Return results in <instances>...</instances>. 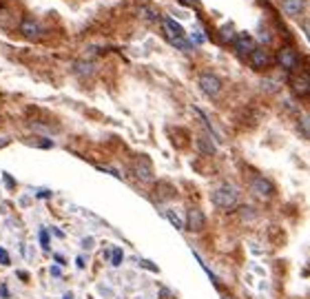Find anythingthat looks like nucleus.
I'll use <instances>...</instances> for the list:
<instances>
[{"label":"nucleus","instance_id":"nucleus-1","mask_svg":"<svg viewBox=\"0 0 310 299\" xmlns=\"http://www.w3.org/2000/svg\"><path fill=\"white\" fill-rule=\"evenodd\" d=\"M213 204L221 210H235L240 204V195L230 184H224L213 191Z\"/></svg>","mask_w":310,"mask_h":299},{"label":"nucleus","instance_id":"nucleus-2","mask_svg":"<svg viewBox=\"0 0 310 299\" xmlns=\"http://www.w3.org/2000/svg\"><path fill=\"white\" fill-rule=\"evenodd\" d=\"M162 29L166 33V38H169V42L171 44H175V47H180V49H184V51H188V42L182 40V36H184V31H182V27L177 25V22L173 18H162Z\"/></svg>","mask_w":310,"mask_h":299},{"label":"nucleus","instance_id":"nucleus-3","mask_svg":"<svg viewBox=\"0 0 310 299\" xmlns=\"http://www.w3.org/2000/svg\"><path fill=\"white\" fill-rule=\"evenodd\" d=\"M275 62L281 66L284 71H295L299 66V53L295 47H290V44H286V47H281L279 51L275 55Z\"/></svg>","mask_w":310,"mask_h":299},{"label":"nucleus","instance_id":"nucleus-4","mask_svg":"<svg viewBox=\"0 0 310 299\" xmlns=\"http://www.w3.org/2000/svg\"><path fill=\"white\" fill-rule=\"evenodd\" d=\"M255 47H257V44H255V38L248 31L235 33V38H232V49H235V53L242 55V58H248V53H251Z\"/></svg>","mask_w":310,"mask_h":299},{"label":"nucleus","instance_id":"nucleus-5","mask_svg":"<svg viewBox=\"0 0 310 299\" xmlns=\"http://www.w3.org/2000/svg\"><path fill=\"white\" fill-rule=\"evenodd\" d=\"M248 62H251L253 69H268V66L275 62V58L268 53V49H264V47H255L253 51L248 53Z\"/></svg>","mask_w":310,"mask_h":299},{"label":"nucleus","instance_id":"nucleus-6","mask_svg":"<svg viewBox=\"0 0 310 299\" xmlns=\"http://www.w3.org/2000/svg\"><path fill=\"white\" fill-rule=\"evenodd\" d=\"M199 89H202L208 98H215V96H219V91H221V80L215 73L206 71V73L199 76Z\"/></svg>","mask_w":310,"mask_h":299},{"label":"nucleus","instance_id":"nucleus-7","mask_svg":"<svg viewBox=\"0 0 310 299\" xmlns=\"http://www.w3.org/2000/svg\"><path fill=\"white\" fill-rule=\"evenodd\" d=\"M290 89H292V93H295L297 98H308V93H310V76L306 73V71L295 73L290 78Z\"/></svg>","mask_w":310,"mask_h":299},{"label":"nucleus","instance_id":"nucleus-8","mask_svg":"<svg viewBox=\"0 0 310 299\" xmlns=\"http://www.w3.org/2000/svg\"><path fill=\"white\" fill-rule=\"evenodd\" d=\"M18 29H20V33L27 38V40H38V38H42V25L38 22L36 18H25L18 25Z\"/></svg>","mask_w":310,"mask_h":299},{"label":"nucleus","instance_id":"nucleus-9","mask_svg":"<svg viewBox=\"0 0 310 299\" xmlns=\"http://www.w3.org/2000/svg\"><path fill=\"white\" fill-rule=\"evenodd\" d=\"M251 191H253L257 197L266 199V197H270V195H273V193H275V186H273V182H270V180H266V177H262V175H255L253 180H251Z\"/></svg>","mask_w":310,"mask_h":299},{"label":"nucleus","instance_id":"nucleus-10","mask_svg":"<svg viewBox=\"0 0 310 299\" xmlns=\"http://www.w3.org/2000/svg\"><path fill=\"white\" fill-rule=\"evenodd\" d=\"M281 9L290 18H299L306 11V0H281Z\"/></svg>","mask_w":310,"mask_h":299},{"label":"nucleus","instance_id":"nucleus-11","mask_svg":"<svg viewBox=\"0 0 310 299\" xmlns=\"http://www.w3.org/2000/svg\"><path fill=\"white\" fill-rule=\"evenodd\" d=\"M133 173H135L137 180H142V182H151V180H153V169H151V162H148L146 158L137 160V162L133 164Z\"/></svg>","mask_w":310,"mask_h":299},{"label":"nucleus","instance_id":"nucleus-12","mask_svg":"<svg viewBox=\"0 0 310 299\" xmlns=\"http://www.w3.org/2000/svg\"><path fill=\"white\" fill-rule=\"evenodd\" d=\"M204 224H206V217L199 208H188V215H186V226L191 231H202Z\"/></svg>","mask_w":310,"mask_h":299},{"label":"nucleus","instance_id":"nucleus-13","mask_svg":"<svg viewBox=\"0 0 310 299\" xmlns=\"http://www.w3.org/2000/svg\"><path fill=\"white\" fill-rule=\"evenodd\" d=\"M197 148L204 155H215L217 153V146H215L213 140H208V137H197Z\"/></svg>","mask_w":310,"mask_h":299},{"label":"nucleus","instance_id":"nucleus-14","mask_svg":"<svg viewBox=\"0 0 310 299\" xmlns=\"http://www.w3.org/2000/svg\"><path fill=\"white\" fill-rule=\"evenodd\" d=\"M73 71L78 76H91L93 71H96V66H93L91 62H85V60H78V62L73 64Z\"/></svg>","mask_w":310,"mask_h":299},{"label":"nucleus","instance_id":"nucleus-15","mask_svg":"<svg viewBox=\"0 0 310 299\" xmlns=\"http://www.w3.org/2000/svg\"><path fill=\"white\" fill-rule=\"evenodd\" d=\"M219 38H221V42H232V38H235V27H232L230 22L221 25V29H219Z\"/></svg>","mask_w":310,"mask_h":299},{"label":"nucleus","instance_id":"nucleus-16","mask_svg":"<svg viewBox=\"0 0 310 299\" xmlns=\"http://www.w3.org/2000/svg\"><path fill=\"white\" fill-rule=\"evenodd\" d=\"M14 14H11L9 9H0V27H5V29H9V27H14Z\"/></svg>","mask_w":310,"mask_h":299},{"label":"nucleus","instance_id":"nucleus-17","mask_svg":"<svg viewBox=\"0 0 310 299\" xmlns=\"http://www.w3.org/2000/svg\"><path fill=\"white\" fill-rule=\"evenodd\" d=\"M122 257H124L122 248H113V253H111V264H113V266H120V264H122Z\"/></svg>","mask_w":310,"mask_h":299},{"label":"nucleus","instance_id":"nucleus-18","mask_svg":"<svg viewBox=\"0 0 310 299\" xmlns=\"http://www.w3.org/2000/svg\"><path fill=\"white\" fill-rule=\"evenodd\" d=\"M166 217H169V219H171V224H173V226H175V229H182V219H180V217H177V215L173 213V210H169V213H166Z\"/></svg>","mask_w":310,"mask_h":299},{"label":"nucleus","instance_id":"nucleus-19","mask_svg":"<svg viewBox=\"0 0 310 299\" xmlns=\"http://www.w3.org/2000/svg\"><path fill=\"white\" fill-rule=\"evenodd\" d=\"M40 244H42V251H49V233L40 229Z\"/></svg>","mask_w":310,"mask_h":299},{"label":"nucleus","instance_id":"nucleus-20","mask_svg":"<svg viewBox=\"0 0 310 299\" xmlns=\"http://www.w3.org/2000/svg\"><path fill=\"white\" fill-rule=\"evenodd\" d=\"M0 264H3V266H9V264H11V259H9V253L5 251V248H0Z\"/></svg>","mask_w":310,"mask_h":299},{"label":"nucleus","instance_id":"nucleus-21","mask_svg":"<svg viewBox=\"0 0 310 299\" xmlns=\"http://www.w3.org/2000/svg\"><path fill=\"white\" fill-rule=\"evenodd\" d=\"M191 38H193V42H197V44H202L204 40H206V38H204L199 31H193V33H191Z\"/></svg>","mask_w":310,"mask_h":299},{"label":"nucleus","instance_id":"nucleus-22","mask_svg":"<svg viewBox=\"0 0 310 299\" xmlns=\"http://www.w3.org/2000/svg\"><path fill=\"white\" fill-rule=\"evenodd\" d=\"M299 126H303V137H308V118H306V115L299 120Z\"/></svg>","mask_w":310,"mask_h":299},{"label":"nucleus","instance_id":"nucleus-23","mask_svg":"<svg viewBox=\"0 0 310 299\" xmlns=\"http://www.w3.org/2000/svg\"><path fill=\"white\" fill-rule=\"evenodd\" d=\"M140 266H144V268H148V270H153V273H158V266L151 264V262H146V259H142Z\"/></svg>","mask_w":310,"mask_h":299},{"label":"nucleus","instance_id":"nucleus-24","mask_svg":"<svg viewBox=\"0 0 310 299\" xmlns=\"http://www.w3.org/2000/svg\"><path fill=\"white\" fill-rule=\"evenodd\" d=\"M184 5H186V7H195V9H199V3H197V0H184Z\"/></svg>","mask_w":310,"mask_h":299},{"label":"nucleus","instance_id":"nucleus-25","mask_svg":"<svg viewBox=\"0 0 310 299\" xmlns=\"http://www.w3.org/2000/svg\"><path fill=\"white\" fill-rule=\"evenodd\" d=\"M51 275H53V277H60V275H62V270H60L58 266H51Z\"/></svg>","mask_w":310,"mask_h":299},{"label":"nucleus","instance_id":"nucleus-26","mask_svg":"<svg viewBox=\"0 0 310 299\" xmlns=\"http://www.w3.org/2000/svg\"><path fill=\"white\" fill-rule=\"evenodd\" d=\"M91 244H93V240H85V244H82V246H85V248H91Z\"/></svg>","mask_w":310,"mask_h":299},{"label":"nucleus","instance_id":"nucleus-27","mask_svg":"<svg viewBox=\"0 0 310 299\" xmlns=\"http://www.w3.org/2000/svg\"><path fill=\"white\" fill-rule=\"evenodd\" d=\"M62 299H73V295H71V292H66V295H64Z\"/></svg>","mask_w":310,"mask_h":299},{"label":"nucleus","instance_id":"nucleus-28","mask_svg":"<svg viewBox=\"0 0 310 299\" xmlns=\"http://www.w3.org/2000/svg\"><path fill=\"white\" fill-rule=\"evenodd\" d=\"M221 299H230V297H226V295H224V297H221Z\"/></svg>","mask_w":310,"mask_h":299}]
</instances>
